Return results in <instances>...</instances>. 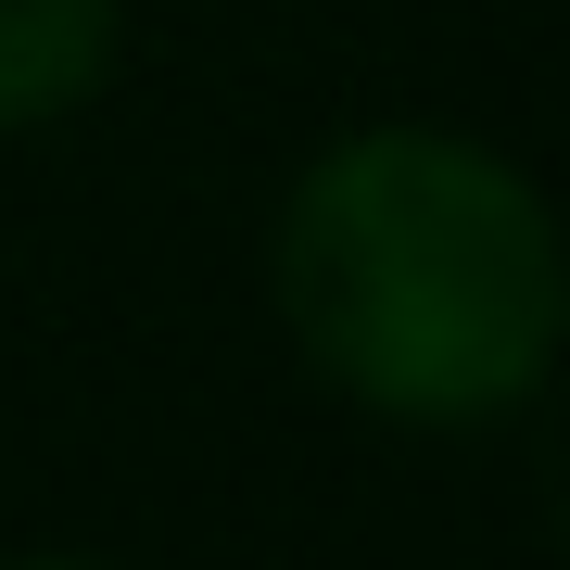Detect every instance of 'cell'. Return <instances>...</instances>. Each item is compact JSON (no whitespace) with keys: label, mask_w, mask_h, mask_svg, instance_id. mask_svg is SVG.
<instances>
[{"label":"cell","mask_w":570,"mask_h":570,"mask_svg":"<svg viewBox=\"0 0 570 570\" xmlns=\"http://www.w3.org/2000/svg\"><path fill=\"white\" fill-rule=\"evenodd\" d=\"M266 305L343 406L393 431H508L570 343V254L520 153L431 115L343 127L266 216Z\"/></svg>","instance_id":"1"},{"label":"cell","mask_w":570,"mask_h":570,"mask_svg":"<svg viewBox=\"0 0 570 570\" xmlns=\"http://www.w3.org/2000/svg\"><path fill=\"white\" fill-rule=\"evenodd\" d=\"M115 63H127V0H0V140L89 115Z\"/></svg>","instance_id":"2"},{"label":"cell","mask_w":570,"mask_h":570,"mask_svg":"<svg viewBox=\"0 0 570 570\" xmlns=\"http://www.w3.org/2000/svg\"><path fill=\"white\" fill-rule=\"evenodd\" d=\"M0 570H115V558H77V546H13Z\"/></svg>","instance_id":"3"}]
</instances>
